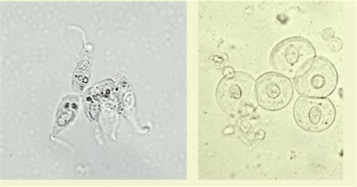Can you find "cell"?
I'll list each match as a JSON object with an SVG mask.
<instances>
[{
  "label": "cell",
  "instance_id": "6",
  "mask_svg": "<svg viewBox=\"0 0 357 187\" xmlns=\"http://www.w3.org/2000/svg\"><path fill=\"white\" fill-rule=\"evenodd\" d=\"M78 106V98L76 97L69 96L65 97L61 102L59 110L57 117L55 120L54 133L59 132L63 127L67 126L71 121Z\"/></svg>",
  "mask_w": 357,
  "mask_h": 187
},
{
  "label": "cell",
  "instance_id": "4",
  "mask_svg": "<svg viewBox=\"0 0 357 187\" xmlns=\"http://www.w3.org/2000/svg\"><path fill=\"white\" fill-rule=\"evenodd\" d=\"M294 116L300 128L309 133H321L334 124L336 109L328 99L300 97L296 101Z\"/></svg>",
  "mask_w": 357,
  "mask_h": 187
},
{
  "label": "cell",
  "instance_id": "3",
  "mask_svg": "<svg viewBox=\"0 0 357 187\" xmlns=\"http://www.w3.org/2000/svg\"><path fill=\"white\" fill-rule=\"evenodd\" d=\"M337 72L333 63L317 57L294 78V86L301 96L324 98L332 95L337 87Z\"/></svg>",
  "mask_w": 357,
  "mask_h": 187
},
{
  "label": "cell",
  "instance_id": "1",
  "mask_svg": "<svg viewBox=\"0 0 357 187\" xmlns=\"http://www.w3.org/2000/svg\"><path fill=\"white\" fill-rule=\"evenodd\" d=\"M255 80L247 73L236 72L224 78L218 87L217 101L232 117L247 116L257 108Z\"/></svg>",
  "mask_w": 357,
  "mask_h": 187
},
{
  "label": "cell",
  "instance_id": "5",
  "mask_svg": "<svg viewBox=\"0 0 357 187\" xmlns=\"http://www.w3.org/2000/svg\"><path fill=\"white\" fill-rule=\"evenodd\" d=\"M255 92L259 106L270 111L287 107L294 95L292 81L278 72L262 74L257 81Z\"/></svg>",
  "mask_w": 357,
  "mask_h": 187
},
{
  "label": "cell",
  "instance_id": "2",
  "mask_svg": "<svg viewBox=\"0 0 357 187\" xmlns=\"http://www.w3.org/2000/svg\"><path fill=\"white\" fill-rule=\"evenodd\" d=\"M316 58L311 42L296 36L279 42L270 55L271 67L285 76L295 78Z\"/></svg>",
  "mask_w": 357,
  "mask_h": 187
}]
</instances>
